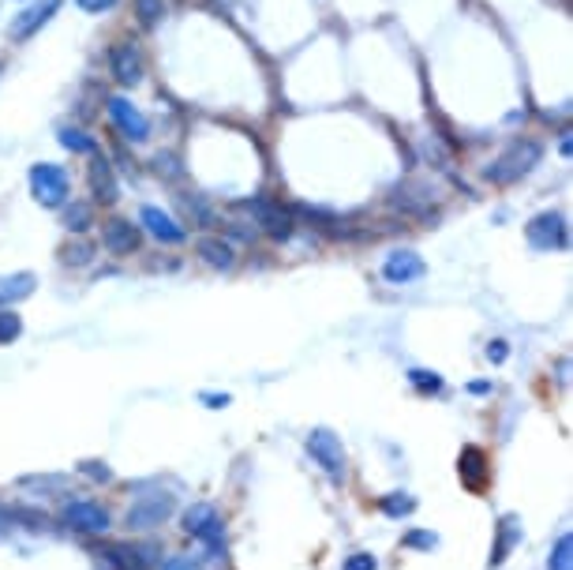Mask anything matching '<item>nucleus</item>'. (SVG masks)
Returning a JSON list of instances; mask_svg holds the SVG:
<instances>
[{"mask_svg":"<svg viewBox=\"0 0 573 570\" xmlns=\"http://www.w3.org/2000/svg\"><path fill=\"white\" fill-rule=\"evenodd\" d=\"M342 570H378V559L368 556V552H356V556H349V559L342 563Z\"/></svg>","mask_w":573,"mask_h":570,"instance_id":"obj_29","label":"nucleus"},{"mask_svg":"<svg viewBox=\"0 0 573 570\" xmlns=\"http://www.w3.org/2000/svg\"><path fill=\"white\" fill-rule=\"evenodd\" d=\"M30 192L41 206H64L68 203V173L53 162H38L30 169Z\"/></svg>","mask_w":573,"mask_h":570,"instance_id":"obj_4","label":"nucleus"},{"mask_svg":"<svg viewBox=\"0 0 573 570\" xmlns=\"http://www.w3.org/2000/svg\"><path fill=\"white\" fill-rule=\"evenodd\" d=\"M109 72L120 87H135V83L143 79V57L132 41H117V46L109 49Z\"/></svg>","mask_w":573,"mask_h":570,"instance_id":"obj_10","label":"nucleus"},{"mask_svg":"<svg viewBox=\"0 0 573 570\" xmlns=\"http://www.w3.org/2000/svg\"><path fill=\"white\" fill-rule=\"evenodd\" d=\"M60 146H68L72 154H98L94 136L79 132V128H60Z\"/></svg>","mask_w":573,"mask_h":570,"instance_id":"obj_23","label":"nucleus"},{"mask_svg":"<svg viewBox=\"0 0 573 570\" xmlns=\"http://www.w3.org/2000/svg\"><path fill=\"white\" fill-rule=\"evenodd\" d=\"M139 225L132 222H124V218H113V222H105L101 229V244L105 251H113V256H132V251L139 248Z\"/></svg>","mask_w":573,"mask_h":570,"instance_id":"obj_12","label":"nucleus"},{"mask_svg":"<svg viewBox=\"0 0 573 570\" xmlns=\"http://www.w3.org/2000/svg\"><path fill=\"white\" fill-rule=\"evenodd\" d=\"M177 511V499L169 492H154V495H143L139 503L127 506V530H154V525L169 522V514Z\"/></svg>","mask_w":573,"mask_h":570,"instance_id":"obj_5","label":"nucleus"},{"mask_svg":"<svg viewBox=\"0 0 573 570\" xmlns=\"http://www.w3.org/2000/svg\"><path fill=\"white\" fill-rule=\"evenodd\" d=\"M82 473L94 477V480H109V466H98V461H87V466H82Z\"/></svg>","mask_w":573,"mask_h":570,"instance_id":"obj_36","label":"nucleus"},{"mask_svg":"<svg viewBox=\"0 0 573 570\" xmlns=\"http://www.w3.org/2000/svg\"><path fill=\"white\" fill-rule=\"evenodd\" d=\"M308 454L330 480H345V447L330 428H315L308 435Z\"/></svg>","mask_w":573,"mask_h":570,"instance_id":"obj_3","label":"nucleus"},{"mask_svg":"<svg viewBox=\"0 0 573 570\" xmlns=\"http://www.w3.org/2000/svg\"><path fill=\"white\" fill-rule=\"evenodd\" d=\"M23 334V320H19L15 311H8V308H0V346H8V342H15V338Z\"/></svg>","mask_w":573,"mask_h":570,"instance_id":"obj_26","label":"nucleus"},{"mask_svg":"<svg viewBox=\"0 0 573 570\" xmlns=\"http://www.w3.org/2000/svg\"><path fill=\"white\" fill-rule=\"evenodd\" d=\"M506 356H509V346L502 342V338H495V342L487 346V361H491V364H502Z\"/></svg>","mask_w":573,"mask_h":570,"instance_id":"obj_35","label":"nucleus"},{"mask_svg":"<svg viewBox=\"0 0 573 570\" xmlns=\"http://www.w3.org/2000/svg\"><path fill=\"white\" fill-rule=\"evenodd\" d=\"M154 169H158L161 177H169V180H177V177H180V165H177V158H173V154H158V158H154Z\"/></svg>","mask_w":573,"mask_h":570,"instance_id":"obj_30","label":"nucleus"},{"mask_svg":"<svg viewBox=\"0 0 573 570\" xmlns=\"http://www.w3.org/2000/svg\"><path fill=\"white\" fill-rule=\"evenodd\" d=\"M135 15H139V23L151 31L165 19V4H161V0H135Z\"/></svg>","mask_w":573,"mask_h":570,"instance_id":"obj_25","label":"nucleus"},{"mask_svg":"<svg viewBox=\"0 0 573 570\" xmlns=\"http://www.w3.org/2000/svg\"><path fill=\"white\" fill-rule=\"evenodd\" d=\"M199 256L210 263V267H232V259H237V256H232V244L229 241H218V237H203L199 241Z\"/></svg>","mask_w":573,"mask_h":570,"instance_id":"obj_19","label":"nucleus"},{"mask_svg":"<svg viewBox=\"0 0 573 570\" xmlns=\"http://www.w3.org/2000/svg\"><path fill=\"white\" fill-rule=\"evenodd\" d=\"M187 210H191V215H195L203 225H210V222H214V215H210V206H206L199 196H191V199H187Z\"/></svg>","mask_w":573,"mask_h":570,"instance_id":"obj_33","label":"nucleus"},{"mask_svg":"<svg viewBox=\"0 0 573 570\" xmlns=\"http://www.w3.org/2000/svg\"><path fill=\"white\" fill-rule=\"evenodd\" d=\"M161 570H203L199 559H191V556H173V559H165Z\"/></svg>","mask_w":573,"mask_h":570,"instance_id":"obj_32","label":"nucleus"},{"mask_svg":"<svg viewBox=\"0 0 573 570\" xmlns=\"http://www.w3.org/2000/svg\"><path fill=\"white\" fill-rule=\"evenodd\" d=\"M109 120L117 124V132L132 143L151 139V120L139 113V105H132L127 98H109Z\"/></svg>","mask_w":573,"mask_h":570,"instance_id":"obj_9","label":"nucleus"},{"mask_svg":"<svg viewBox=\"0 0 573 570\" xmlns=\"http://www.w3.org/2000/svg\"><path fill=\"white\" fill-rule=\"evenodd\" d=\"M405 544H409V548H435L438 537H435V533H423V530H412V533L405 537Z\"/></svg>","mask_w":573,"mask_h":570,"instance_id":"obj_34","label":"nucleus"},{"mask_svg":"<svg viewBox=\"0 0 573 570\" xmlns=\"http://www.w3.org/2000/svg\"><path fill=\"white\" fill-rule=\"evenodd\" d=\"M64 525H72V530H79V533H105L113 525V518L101 503L75 499V503L64 506Z\"/></svg>","mask_w":573,"mask_h":570,"instance_id":"obj_8","label":"nucleus"},{"mask_svg":"<svg viewBox=\"0 0 573 570\" xmlns=\"http://www.w3.org/2000/svg\"><path fill=\"white\" fill-rule=\"evenodd\" d=\"M56 8H60V0H38V4H30L23 15H15V23H12V38L15 41H27L38 27H46L49 19L56 15Z\"/></svg>","mask_w":573,"mask_h":570,"instance_id":"obj_13","label":"nucleus"},{"mask_svg":"<svg viewBox=\"0 0 573 570\" xmlns=\"http://www.w3.org/2000/svg\"><path fill=\"white\" fill-rule=\"evenodd\" d=\"M457 473L461 480L469 484V488H483V480H487V458L480 447H464L461 451V461H457Z\"/></svg>","mask_w":573,"mask_h":570,"instance_id":"obj_16","label":"nucleus"},{"mask_svg":"<svg viewBox=\"0 0 573 570\" xmlns=\"http://www.w3.org/2000/svg\"><path fill=\"white\" fill-rule=\"evenodd\" d=\"M184 530H187L191 537H199V540H203L214 556H221V552H225V525H221L218 511H214L210 503H195V506H187V511H184Z\"/></svg>","mask_w":573,"mask_h":570,"instance_id":"obj_2","label":"nucleus"},{"mask_svg":"<svg viewBox=\"0 0 573 570\" xmlns=\"http://www.w3.org/2000/svg\"><path fill=\"white\" fill-rule=\"evenodd\" d=\"M91 192L98 203H117L120 199V188H117V177H113V165L105 162L101 154L91 162Z\"/></svg>","mask_w":573,"mask_h":570,"instance_id":"obj_15","label":"nucleus"},{"mask_svg":"<svg viewBox=\"0 0 573 570\" xmlns=\"http://www.w3.org/2000/svg\"><path fill=\"white\" fill-rule=\"evenodd\" d=\"M382 278L390 285H409V282L423 278V259L416 251H390L386 263H382Z\"/></svg>","mask_w":573,"mask_h":570,"instance_id":"obj_11","label":"nucleus"},{"mask_svg":"<svg viewBox=\"0 0 573 570\" xmlns=\"http://www.w3.org/2000/svg\"><path fill=\"white\" fill-rule=\"evenodd\" d=\"M378 506H382V514H386V518H409L416 511V499L405 495V492H390V495L378 499Z\"/></svg>","mask_w":573,"mask_h":570,"instance_id":"obj_22","label":"nucleus"},{"mask_svg":"<svg viewBox=\"0 0 573 570\" xmlns=\"http://www.w3.org/2000/svg\"><path fill=\"white\" fill-rule=\"evenodd\" d=\"M409 383H412L420 394H435V390H442V375L423 372V368H412V372H409Z\"/></svg>","mask_w":573,"mask_h":570,"instance_id":"obj_27","label":"nucleus"},{"mask_svg":"<svg viewBox=\"0 0 573 570\" xmlns=\"http://www.w3.org/2000/svg\"><path fill=\"white\" fill-rule=\"evenodd\" d=\"M240 206L266 229L273 241H289V237H292V215H289L282 203H273V199H247V203H240Z\"/></svg>","mask_w":573,"mask_h":570,"instance_id":"obj_7","label":"nucleus"},{"mask_svg":"<svg viewBox=\"0 0 573 570\" xmlns=\"http://www.w3.org/2000/svg\"><path fill=\"white\" fill-rule=\"evenodd\" d=\"M521 540V525H517V518H502V525H499V544H495V552H491V566H499L506 556H509V548H514Z\"/></svg>","mask_w":573,"mask_h":570,"instance_id":"obj_20","label":"nucleus"},{"mask_svg":"<svg viewBox=\"0 0 573 570\" xmlns=\"http://www.w3.org/2000/svg\"><path fill=\"white\" fill-rule=\"evenodd\" d=\"M547 570H573V537L562 533L547 556Z\"/></svg>","mask_w":573,"mask_h":570,"instance_id":"obj_24","label":"nucleus"},{"mask_svg":"<svg viewBox=\"0 0 573 570\" xmlns=\"http://www.w3.org/2000/svg\"><path fill=\"white\" fill-rule=\"evenodd\" d=\"M528 244L540 248V251H559L569 244V225L559 210H547V215L528 222Z\"/></svg>","mask_w":573,"mask_h":570,"instance_id":"obj_6","label":"nucleus"},{"mask_svg":"<svg viewBox=\"0 0 573 570\" xmlns=\"http://www.w3.org/2000/svg\"><path fill=\"white\" fill-rule=\"evenodd\" d=\"M64 225H68L72 233H87V229L94 225L91 203H68V206H64Z\"/></svg>","mask_w":573,"mask_h":570,"instance_id":"obj_21","label":"nucleus"},{"mask_svg":"<svg viewBox=\"0 0 573 570\" xmlns=\"http://www.w3.org/2000/svg\"><path fill=\"white\" fill-rule=\"evenodd\" d=\"M543 158V146L536 139H517L509 143V151H502L491 165H487V180L491 184H514L521 177H528Z\"/></svg>","mask_w":573,"mask_h":570,"instance_id":"obj_1","label":"nucleus"},{"mask_svg":"<svg viewBox=\"0 0 573 570\" xmlns=\"http://www.w3.org/2000/svg\"><path fill=\"white\" fill-rule=\"evenodd\" d=\"M91 251H94V248H91V244H82V241H79V244H68V248H64V263H72V267H87V263H91Z\"/></svg>","mask_w":573,"mask_h":570,"instance_id":"obj_28","label":"nucleus"},{"mask_svg":"<svg viewBox=\"0 0 573 570\" xmlns=\"http://www.w3.org/2000/svg\"><path fill=\"white\" fill-rule=\"evenodd\" d=\"M139 222L146 225V233H151V237H158L161 244H180V241L187 237V233H184V225H177V222L169 218L165 210H158V206H143Z\"/></svg>","mask_w":573,"mask_h":570,"instance_id":"obj_14","label":"nucleus"},{"mask_svg":"<svg viewBox=\"0 0 573 570\" xmlns=\"http://www.w3.org/2000/svg\"><path fill=\"white\" fill-rule=\"evenodd\" d=\"M75 4L82 8V12H91V15H101V12H109V8H117L120 0H75Z\"/></svg>","mask_w":573,"mask_h":570,"instance_id":"obj_31","label":"nucleus"},{"mask_svg":"<svg viewBox=\"0 0 573 570\" xmlns=\"http://www.w3.org/2000/svg\"><path fill=\"white\" fill-rule=\"evenodd\" d=\"M34 293V274H12V278H0V308H8L15 301H27Z\"/></svg>","mask_w":573,"mask_h":570,"instance_id":"obj_18","label":"nucleus"},{"mask_svg":"<svg viewBox=\"0 0 573 570\" xmlns=\"http://www.w3.org/2000/svg\"><path fill=\"white\" fill-rule=\"evenodd\" d=\"M151 556H154V548H124V544H113L109 552H105V559L117 570H146L151 566Z\"/></svg>","mask_w":573,"mask_h":570,"instance_id":"obj_17","label":"nucleus"},{"mask_svg":"<svg viewBox=\"0 0 573 570\" xmlns=\"http://www.w3.org/2000/svg\"><path fill=\"white\" fill-rule=\"evenodd\" d=\"M469 390H473V394H487V390H491V383H483V379H480V383H473Z\"/></svg>","mask_w":573,"mask_h":570,"instance_id":"obj_38","label":"nucleus"},{"mask_svg":"<svg viewBox=\"0 0 573 570\" xmlns=\"http://www.w3.org/2000/svg\"><path fill=\"white\" fill-rule=\"evenodd\" d=\"M203 402H206L210 409H225V406H229V394H203Z\"/></svg>","mask_w":573,"mask_h":570,"instance_id":"obj_37","label":"nucleus"}]
</instances>
